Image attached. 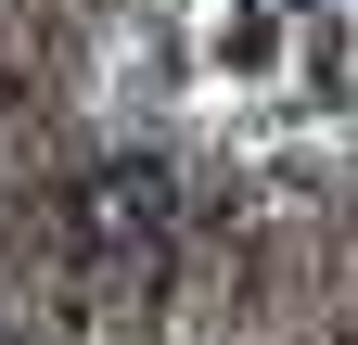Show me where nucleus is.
Returning a JSON list of instances; mask_svg holds the SVG:
<instances>
[{"label": "nucleus", "mask_w": 358, "mask_h": 345, "mask_svg": "<svg viewBox=\"0 0 358 345\" xmlns=\"http://www.w3.org/2000/svg\"><path fill=\"white\" fill-rule=\"evenodd\" d=\"M52 230H64V256H77L90 294H154L166 256H179V166H154V154L77 166L64 205H52Z\"/></svg>", "instance_id": "nucleus-1"}]
</instances>
